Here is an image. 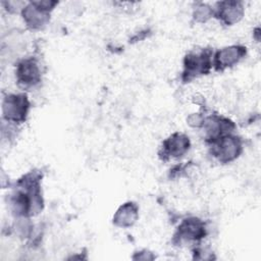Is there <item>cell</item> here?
Listing matches in <instances>:
<instances>
[{
  "label": "cell",
  "mask_w": 261,
  "mask_h": 261,
  "mask_svg": "<svg viewBox=\"0 0 261 261\" xmlns=\"http://www.w3.org/2000/svg\"><path fill=\"white\" fill-rule=\"evenodd\" d=\"M206 236L204 221L198 217H188L184 219L174 234L179 242H197Z\"/></svg>",
  "instance_id": "52a82bcc"
},
{
  "label": "cell",
  "mask_w": 261,
  "mask_h": 261,
  "mask_svg": "<svg viewBox=\"0 0 261 261\" xmlns=\"http://www.w3.org/2000/svg\"><path fill=\"white\" fill-rule=\"evenodd\" d=\"M51 11L43 1H32L24 5L21 15L28 28L31 30H41L49 22Z\"/></svg>",
  "instance_id": "277c9868"
},
{
  "label": "cell",
  "mask_w": 261,
  "mask_h": 261,
  "mask_svg": "<svg viewBox=\"0 0 261 261\" xmlns=\"http://www.w3.org/2000/svg\"><path fill=\"white\" fill-rule=\"evenodd\" d=\"M17 84L22 88H32L42 81V70L37 59L33 57L23 58L15 68Z\"/></svg>",
  "instance_id": "5b68a950"
},
{
  "label": "cell",
  "mask_w": 261,
  "mask_h": 261,
  "mask_svg": "<svg viewBox=\"0 0 261 261\" xmlns=\"http://www.w3.org/2000/svg\"><path fill=\"white\" fill-rule=\"evenodd\" d=\"M205 117L200 113H193L188 118L187 121L192 127H201L204 122Z\"/></svg>",
  "instance_id": "7c38bea8"
},
{
  "label": "cell",
  "mask_w": 261,
  "mask_h": 261,
  "mask_svg": "<svg viewBox=\"0 0 261 261\" xmlns=\"http://www.w3.org/2000/svg\"><path fill=\"white\" fill-rule=\"evenodd\" d=\"M191 147V142L188 136L180 133H174L162 143L163 159L178 158L185 155Z\"/></svg>",
  "instance_id": "9c48e42d"
},
{
  "label": "cell",
  "mask_w": 261,
  "mask_h": 261,
  "mask_svg": "<svg viewBox=\"0 0 261 261\" xmlns=\"http://www.w3.org/2000/svg\"><path fill=\"white\" fill-rule=\"evenodd\" d=\"M211 51L202 49L191 51L184 59L182 80L188 82L199 75L207 74L212 67Z\"/></svg>",
  "instance_id": "6da1fadb"
},
{
  "label": "cell",
  "mask_w": 261,
  "mask_h": 261,
  "mask_svg": "<svg viewBox=\"0 0 261 261\" xmlns=\"http://www.w3.org/2000/svg\"><path fill=\"white\" fill-rule=\"evenodd\" d=\"M213 16V8L206 3H196L193 8V18L197 22H206Z\"/></svg>",
  "instance_id": "8fae6325"
},
{
  "label": "cell",
  "mask_w": 261,
  "mask_h": 261,
  "mask_svg": "<svg viewBox=\"0 0 261 261\" xmlns=\"http://www.w3.org/2000/svg\"><path fill=\"white\" fill-rule=\"evenodd\" d=\"M242 151V140L232 133L224 135L212 143V155L221 163H229L236 160Z\"/></svg>",
  "instance_id": "3957f363"
},
{
  "label": "cell",
  "mask_w": 261,
  "mask_h": 261,
  "mask_svg": "<svg viewBox=\"0 0 261 261\" xmlns=\"http://www.w3.org/2000/svg\"><path fill=\"white\" fill-rule=\"evenodd\" d=\"M139 217V207L134 202H126L119 206L113 215V224L118 227L133 226Z\"/></svg>",
  "instance_id": "30bf717a"
},
{
  "label": "cell",
  "mask_w": 261,
  "mask_h": 261,
  "mask_svg": "<svg viewBox=\"0 0 261 261\" xmlns=\"http://www.w3.org/2000/svg\"><path fill=\"white\" fill-rule=\"evenodd\" d=\"M247 49L241 45H231L219 49L212 60V66L216 70H223L240 62L246 56Z\"/></svg>",
  "instance_id": "8992f818"
},
{
  "label": "cell",
  "mask_w": 261,
  "mask_h": 261,
  "mask_svg": "<svg viewBox=\"0 0 261 261\" xmlns=\"http://www.w3.org/2000/svg\"><path fill=\"white\" fill-rule=\"evenodd\" d=\"M244 5L240 1L217 2L213 8V16L217 17L226 25H233L244 16Z\"/></svg>",
  "instance_id": "ba28073f"
},
{
  "label": "cell",
  "mask_w": 261,
  "mask_h": 261,
  "mask_svg": "<svg viewBox=\"0 0 261 261\" xmlns=\"http://www.w3.org/2000/svg\"><path fill=\"white\" fill-rule=\"evenodd\" d=\"M29 110L30 101L24 93L7 94L2 100V116L7 122H24Z\"/></svg>",
  "instance_id": "7a4b0ae2"
}]
</instances>
